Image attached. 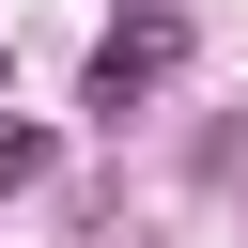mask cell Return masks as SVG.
I'll return each instance as SVG.
<instances>
[{"mask_svg": "<svg viewBox=\"0 0 248 248\" xmlns=\"http://www.w3.org/2000/svg\"><path fill=\"white\" fill-rule=\"evenodd\" d=\"M170 62H186V16H170V0H140V16L78 62V93H93V108H140V93H170Z\"/></svg>", "mask_w": 248, "mask_h": 248, "instance_id": "6da1fadb", "label": "cell"}, {"mask_svg": "<svg viewBox=\"0 0 248 248\" xmlns=\"http://www.w3.org/2000/svg\"><path fill=\"white\" fill-rule=\"evenodd\" d=\"M31 170H46V124H16V108H0V186H31Z\"/></svg>", "mask_w": 248, "mask_h": 248, "instance_id": "7a4b0ae2", "label": "cell"}]
</instances>
